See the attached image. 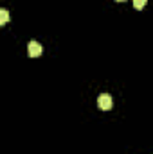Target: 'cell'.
<instances>
[{
	"mask_svg": "<svg viewBox=\"0 0 153 154\" xmlns=\"http://www.w3.org/2000/svg\"><path fill=\"white\" fill-rule=\"evenodd\" d=\"M112 95H108V93H101L99 97H97V106H99V109H103V111H108L110 108H112Z\"/></svg>",
	"mask_w": 153,
	"mask_h": 154,
	"instance_id": "1",
	"label": "cell"
},
{
	"mask_svg": "<svg viewBox=\"0 0 153 154\" xmlns=\"http://www.w3.org/2000/svg\"><path fill=\"white\" fill-rule=\"evenodd\" d=\"M115 2H124V0H115Z\"/></svg>",
	"mask_w": 153,
	"mask_h": 154,
	"instance_id": "5",
	"label": "cell"
},
{
	"mask_svg": "<svg viewBox=\"0 0 153 154\" xmlns=\"http://www.w3.org/2000/svg\"><path fill=\"white\" fill-rule=\"evenodd\" d=\"M41 52H43V48H41V45L38 41H29L27 43V54L31 57H38V56H41Z\"/></svg>",
	"mask_w": 153,
	"mask_h": 154,
	"instance_id": "2",
	"label": "cell"
},
{
	"mask_svg": "<svg viewBox=\"0 0 153 154\" xmlns=\"http://www.w3.org/2000/svg\"><path fill=\"white\" fill-rule=\"evenodd\" d=\"M146 4H148V0H133V7H135V9H139V11H141V9H144V5H146Z\"/></svg>",
	"mask_w": 153,
	"mask_h": 154,
	"instance_id": "4",
	"label": "cell"
},
{
	"mask_svg": "<svg viewBox=\"0 0 153 154\" xmlns=\"http://www.w3.org/2000/svg\"><path fill=\"white\" fill-rule=\"evenodd\" d=\"M9 22V13L7 9H0V25H5Z\"/></svg>",
	"mask_w": 153,
	"mask_h": 154,
	"instance_id": "3",
	"label": "cell"
}]
</instances>
